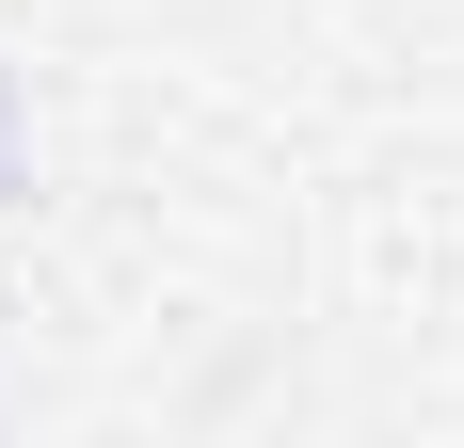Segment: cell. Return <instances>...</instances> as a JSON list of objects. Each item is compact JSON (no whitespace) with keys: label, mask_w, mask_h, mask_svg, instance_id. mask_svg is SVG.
Listing matches in <instances>:
<instances>
[{"label":"cell","mask_w":464,"mask_h":448,"mask_svg":"<svg viewBox=\"0 0 464 448\" xmlns=\"http://www.w3.org/2000/svg\"><path fill=\"white\" fill-rule=\"evenodd\" d=\"M33 192V144H16V64H0V209Z\"/></svg>","instance_id":"6da1fadb"}]
</instances>
